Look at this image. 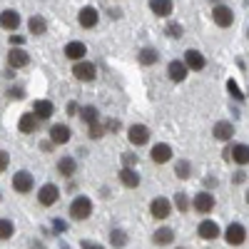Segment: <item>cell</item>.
I'll return each mask as SVG.
<instances>
[{
    "instance_id": "1",
    "label": "cell",
    "mask_w": 249,
    "mask_h": 249,
    "mask_svg": "<svg viewBox=\"0 0 249 249\" xmlns=\"http://www.w3.org/2000/svg\"><path fill=\"white\" fill-rule=\"evenodd\" d=\"M92 214V199L90 197H75L70 202V217L82 222V219H88Z\"/></svg>"
},
{
    "instance_id": "2",
    "label": "cell",
    "mask_w": 249,
    "mask_h": 249,
    "mask_svg": "<svg viewBox=\"0 0 249 249\" xmlns=\"http://www.w3.org/2000/svg\"><path fill=\"white\" fill-rule=\"evenodd\" d=\"M72 75H75L80 82H90V80L97 77V68L92 65V62H88V60H80V62H75Z\"/></svg>"
},
{
    "instance_id": "3",
    "label": "cell",
    "mask_w": 249,
    "mask_h": 249,
    "mask_svg": "<svg viewBox=\"0 0 249 249\" xmlns=\"http://www.w3.org/2000/svg\"><path fill=\"white\" fill-rule=\"evenodd\" d=\"M150 212L155 219H167L172 214V202L170 199H164V197H155L150 202Z\"/></svg>"
},
{
    "instance_id": "4",
    "label": "cell",
    "mask_w": 249,
    "mask_h": 249,
    "mask_svg": "<svg viewBox=\"0 0 249 249\" xmlns=\"http://www.w3.org/2000/svg\"><path fill=\"white\" fill-rule=\"evenodd\" d=\"M33 175L30 172H25V170H20V172H15V177H13V190L15 192H20V195H28L30 190H33Z\"/></svg>"
},
{
    "instance_id": "5",
    "label": "cell",
    "mask_w": 249,
    "mask_h": 249,
    "mask_svg": "<svg viewBox=\"0 0 249 249\" xmlns=\"http://www.w3.org/2000/svg\"><path fill=\"white\" fill-rule=\"evenodd\" d=\"M192 207H195L199 214H210V212L214 210V195H210V192H199V195H195Z\"/></svg>"
},
{
    "instance_id": "6",
    "label": "cell",
    "mask_w": 249,
    "mask_h": 249,
    "mask_svg": "<svg viewBox=\"0 0 249 249\" xmlns=\"http://www.w3.org/2000/svg\"><path fill=\"white\" fill-rule=\"evenodd\" d=\"M212 20H214L219 28H230L234 23V13H232V8H227V5H214Z\"/></svg>"
},
{
    "instance_id": "7",
    "label": "cell",
    "mask_w": 249,
    "mask_h": 249,
    "mask_svg": "<svg viewBox=\"0 0 249 249\" xmlns=\"http://www.w3.org/2000/svg\"><path fill=\"white\" fill-rule=\"evenodd\" d=\"M57 199H60V190H57L55 184H43V187H40V192H37V202L43 204V207H53Z\"/></svg>"
},
{
    "instance_id": "8",
    "label": "cell",
    "mask_w": 249,
    "mask_h": 249,
    "mask_svg": "<svg viewBox=\"0 0 249 249\" xmlns=\"http://www.w3.org/2000/svg\"><path fill=\"white\" fill-rule=\"evenodd\" d=\"M224 157L234 160L237 164H249V144H234V147H227Z\"/></svg>"
},
{
    "instance_id": "9",
    "label": "cell",
    "mask_w": 249,
    "mask_h": 249,
    "mask_svg": "<svg viewBox=\"0 0 249 249\" xmlns=\"http://www.w3.org/2000/svg\"><path fill=\"white\" fill-rule=\"evenodd\" d=\"M224 239H227V244L239 247V244L247 239V230H244V227H242L239 222H234V224L227 227V234H224Z\"/></svg>"
},
{
    "instance_id": "10",
    "label": "cell",
    "mask_w": 249,
    "mask_h": 249,
    "mask_svg": "<svg viewBox=\"0 0 249 249\" xmlns=\"http://www.w3.org/2000/svg\"><path fill=\"white\" fill-rule=\"evenodd\" d=\"M127 140L135 144V147H140V144H144L150 140V130L144 127V124H132V127L127 130Z\"/></svg>"
},
{
    "instance_id": "11",
    "label": "cell",
    "mask_w": 249,
    "mask_h": 249,
    "mask_svg": "<svg viewBox=\"0 0 249 249\" xmlns=\"http://www.w3.org/2000/svg\"><path fill=\"white\" fill-rule=\"evenodd\" d=\"M212 135H214V140H219V142H227V140H232V135H234V124L232 122H214V127H212Z\"/></svg>"
},
{
    "instance_id": "12",
    "label": "cell",
    "mask_w": 249,
    "mask_h": 249,
    "mask_svg": "<svg viewBox=\"0 0 249 249\" xmlns=\"http://www.w3.org/2000/svg\"><path fill=\"white\" fill-rule=\"evenodd\" d=\"M70 127L68 124H53L50 127V142L53 144H65V142H70Z\"/></svg>"
},
{
    "instance_id": "13",
    "label": "cell",
    "mask_w": 249,
    "mask_h": 249,
    "mask_svg": "<svg viewBox=\"0 0 249 249\" xmlns=\"http://www.w3.org/2000/svg\"><path fill=\"white\" fill-rule=\"evenodd\" d=\"M30 62V55L23 50V48H13L10 53H8V65L10 68H25Z\"/></svg>"
},
{
    "instance_id": "14",
    "label": "cell",
    "mask_w": 249,
    "mask_h": 249,
    "mask_svg": "<svg viewBox=\"0 0 249 249\" xmlns=\"http://www.w3.org/2000/svg\"><path fill=\"white\" fill-rule=\"evenodd\" d=\"M184 65L190 68V70H202L204 65H207V60H204V55L199 53V50H187L184 53Z\"/></svg>"
},
{
    "instance_id": "15",
    "label": "cell",
    "mask_w": 249,
    "mask_h": 249,
    "mask_svg": "<svg viewBox=\"0 0 249 249\" xmlns=\"http://www.w3.org/2000/svg\"><path fill=\"white\" fill-rule=\"evenodd\" d=\"M77 20H80V25H82V28H95V25H97V20H100V13H97L92 5H88V8H82V10H80Z\"/></svg>"
},
{
    "instance_id": "16",
    "label": "cell",
    "mask_w": 249,
    "mask_h": 249,
    "mask_svg": "<svg viewBox=\"0 0 249 249\" xmlns=\"http://www.w3.org/2000/svg\"><path fill=\"white\" fill-rule=\"evenodd\" d=\"M150 157H152V162H157V164H164V162H170L172 160V147L170 144H155L152 147V152H150Z\"/></svg>"
},
{
    "instance_id": "17",
    "label": "cell",
    "mask_w": 249,
    "mask_h": 249,
    "mask_svg": "<svg viewBox=\"0 0 249 249\" xmlns=\"http://www.w3.org/2000/svg\"><path fill=\"white\" fill-rule=\"evenodd\" d=\"M187 70H190V68H187L182 60H172L170 65H167V75H170L172 82H182L187 77Z\"/></svg>"
},
{
    "instance_id": "18",
    "label": "cell",
    "mask_w": 249,
    "mask_h": 249,
    "mask_svg": "<svg viewBox=\"0 0 249 249\" xmlns=\"http://www.w3.org/2000/svg\"><path fill=\"white\" fill-rule=\"evenodd\" d=\"M18 25H20V15H18V10H3L0 13V28H5V30H18Z\"/></svg>"
},
{
    "instance_id": "19",
    "label": "cell",
    "mask_w": 249,
    "mask_h": 249,
    "mask_svg": "<svg viewBox=\"0 0 249 249\" xmlns=\"http://www.w3.org/2000/svg\"><path fill=\"white\" fill-rule=\"evenodd\" d=\"M197 232H199L202 239H217V237H219V224L212 222V219H204V222L199 224Z\"/></svg>"
},
{
    "instance_id": "20",
    "label": "cell",
    "mask_w": 249,
    "mask_h": 249,
    "mask_svg": "<svg viewBox=\"0 0 249 249\" xmlns=\"http://www.w3.org/2000/svg\"><path fill=\"white\" fill-rule=\"evenodd\" d=\"M33 112H35L37 120H48V117L55 112V107H53V102H50V100H35Z\"/></svg>"
},
{
    "instance_id": "21",
    "label": "cell",
    "mask_w": 249,
    "mask_h": 249,
    "mask_svg": "<svg viewBox=\"0 0 249 249\" xmlns=\"http://www.w3.org/2000/svg\"><path fill=\"white\" fill-rule=\"evenodd\" d=\"M120 182L124 187H130V190H135V187H140V175L132 167H122L120 170Z\"/></svg>"
},
{
    "instance_id": "22",
    "label": "cell",
    "mask_w": 249,
    "mask_h": 249,
    "mask_svg": "<svg viewBox=\"0 0 249 249\" xmlns=\"http://www.w3.org/2000/svg\"><path fill=\"white\" fill-rule=\"evenodd\" d=\"M172 239H175V230H170V227H160V230L152 234V242L160 244V247L172 244Z\"/></svg>"
},
{
    "instance_id": "23",
    "label": "cell",
    "mask_w": 249,
    "mask_h": 249,
    "mask_svg": "<svg viewBox=\"0 0 249 249\" xmlns=\"http://www.w3.org/2000/svg\"><path fill=\"white\" fill-rule=\"evenodd\" d=\"M85 53H88V48L82 45V43H77V40H72V43H68V45H65V55H68L72 62H75V60L80 62L82 57H85Z\"/></svg>"
},
{
    "instance_id": "24",
    "label": "cell",
    "mask_w": 249,
    "mask_h": 249,
    "mask_svg": "<svg viewBox=\"0 0 249 249\" xmlns=\"http://www.w3.org/2000/svg\"><path fill=\"white\" fill-rule=\"evenodd\" d=\"M150 10L160 18H167L172 13V0H150Z\"/></svg>"
},
{
    "instance_id": "25",
    "label": "cell",
    "mask_w": 249,
    "mask_h": 249,
    "mask_svg": "<svg viewBox=\"0 0 249 249\" xmlns=\"http://www.w3.org/2000/svg\"><path fill=\"white\" fill-rule=\"evenodd\" d=\"M28 28H30L33 35H45L48 23H45V18H43V15H33V18L28 20Z\"/></svg>"
},
{
    "instance_id": "26",
    "label": "cell",
    "mask_w": 249,
    "mask_h": 249,
    "mask_svg": "<svg viewBox=\"0 0 249 249\" xmlns=\"http://www.w3.org/2000/svg\"><path fill=\"white\" fill-rule=\"evenodd\" d=\"M18 127H20V132H35V127H37V117H35V112H25L23 117H20Z\"/></svg>"
},
{
    "instance_id": "27",
    "label": "cell",
    "mask_w": 249,
    "mask_h": 249,
    "mask_svg": "<svg viewBox=\"0 0 249 249\" xmlns=\"http://www.w3.org/2000/svg\"><path fill=\"white\" fill-rule=\"evenodd\" d=\"M57 172H60L62 177H72V175H75V160H72V157H60Z\"/></svg>"
},
{
    "instance_id": "28",
    "label": "cell",
    "mask_w": 249,
    "mask_h": 249,
    "mask_svg": "<svg viewBox=\"0 0 249 249\" xmlns=\"http://www.w3.org/2000/svg\"><path fill=\"white\" fill-rule=\"evenodd\" d=\"M157 60H160V53L155 48H142L140 50V62L142 65H152V62H157Z\"/></svg>"
},
{
    "instance_id": "29",
    "label": "cell",
    "mask_w": 249,
    "mask_h": 249,
    "mask_svg": "<svg viewBox=\"0 0 249 249\" xmlns=\"http://www.w3.org/2000/svg\"><path fill=\"white\" fill-rule=\"evenodd\" d=\"M80 117L85 120L88 124H95V122H97V117H100V112H97V107H95V105H88V107H82V110H80Z\"/></svg>"
},
{
    "instance_id": "30",
    "label": "cell",
    "mask_w": 249,
    "mask_h": 249,
    "mask_svg": "<svg viewBox=\"0 0 249 249\" xmlns=\"http://www.w3.org/2000/svg\"><path fill=\"white\" fill-rule=\"evenodd\" d=\"M190 172H192V167H190V162H187V160H179V162L175 164V175H177L179 179H187V177H190Z\"/></svg>"
},
{
    "instance_id": "31",
    "label": "cell",
    "mask_w": 249,
    "mask_h": 249,
    "mask_svg": "<svg viewBox=\"0 0 249 249\" xmlns=\"http://www.w3.org/2000/svg\"><path fill=\"white\" fill-rule=\"evenodd\" d=\"M110 244L112 247H124L127 244V234H124L122 230H112L110 232Z\"/></svg>"
},
{
    "instance_id": "32",
    "label": "cell",
    "mask_w": 249,
    "mask_h": 249,
    "mask_svg": "<svg viewBox=\"0 0 249 249\" xmlns=\"http://www.w3.org/2000/svg\"><path fill=\"white\" fill-rule=\"evenodd\" d=\"M13 232H15L13 222H10V219H0V239H10Z\"/></svg>"
},
{
    "instance_id": "33",
    "label": "cell",
    "mask_w": 249,
    "mask_h": 249,
    "mask_svg": "<svg viewBox=\"0 0 249 249\" xmlns=\"http://www.w3.org/2000/svg\"><path fill=\"white\" fill-rule=\"evenodd\" d=\"M164 33H167L170 37H175V40H177V37H182V33H184V30H182V25H179V23H167Z\"/></svg>"
},
{
    "instance_id": "34",
    "label": "cell",
    "mask_w": 249,
    "mask_h": 249,
    "mask_svg": "<svg viewBox=\"0 0 249 249\" xmlns=\"http://www.w3.org/2000/svg\"><path fill=\"white\" fill-rule=\"evenodd\" d=\"M175 204H177V210H179V212H187V210H190L187 195H182V192H177V195H175Z\"/></svg>"
},
{
    "instance_id": "35",
    "label": "cell",
    "mask_w": 249,
    "mask_h": 249,
    "mask_svg": "<svg viewBox=\"0 0 249 249\" xmlns=\"http://www.w3.org/2000/svg\"><path fill=\"white\" fill-rule=\"evenodd\" d=\"M227 90H230V95H232L234 100H242V97H244L242 90H239V85H237L234 80H227Z\"/></svg>"
},
{
    "instance_id": "36",
    "label": "cell",
    "mask_w": 249,
    "mask_h": 249,
    "mask_svg": "<svg viewBox=\"0 0 249 249\" xmlns=\"http://www.w3.org/2000/svg\"><path fill=\"white\" fill-rule=\"evenodd\" d=\"M102 135H105V127H102L100 122H95V124H90V137L92 140H100Z\"/></svg>"
},
{
    "instance_id": "37",
    "label": "cell",
    "mask_w": 249,
    "mask_h": 249,
    "mask_svg": "<svg viewBox=\"0 0 249 249\" xmlns=\"http://www.w3.org/2000/svg\"><path fill=\"white\" fill-rule=\"evenodd\" d=\"M122 162H124V167H132V170H135V164H137V155L124 152V155H122Z\"/></svg>"
},
{
    "instance_id": "38",
    "label": "cell",
    "mask_w": 249,
    "mask_h": 249,
    "mask_svg": "<svg viewBox=\"0 0 249 249\" xmlns=\"http://www.w3.org/2000/svg\"><path fill=\"white\" fill-rule=\"evenodd\" d=\"M8 162H10V155H8L5 150H0V172L8 170Z\"/></svg>"
},
{
    "instance_id": "39",
    "label": "cell",
    "mask_w": 249,
    "mask_h": 249,
    "mask_svg": "<svg viewBox=\"0 0 249 249\" xmlns=\"http://www.w3.org/2000/svg\"><path fill=\"white\" fill-rule=\"evenodd\" d=\"M8 97H13V100H23L25 92H23V88H10V90H8Z\"/></svg>"
},
{
    "instance_id": "40",
    "label": "cell",
    "mask_w": 249,
    "mask_h": 249,
    "mask_svg": "<svg viewBox=\"0 0 249 249\" xmlns=\"http://www.w3.org/2000/svg\"><path fill=\"white\" fill-rule=\"evenodd\" d=\"M244 179H247V172H234V175H232V182H234V184H242Z\"/></svg>"
},
{
    "instance_id": "41",
    "label": "cell",
    "mask_w": 249,
    "mask_h": 249,
    "mask_svg": "<svg viewBox=\"0 0 249 249\" xmlns=\"http://www.w3.org/2000/svg\"><path fill=\"white\" fill-rule=\"evenodd\" d=\"M80 247H82V249H105V247H102V244H95V242H88V239L82 242Z\"/></svg>"
},
{
    "instance_id": "42",
    "label": "cell",
    "mask_w": 249,
    "mask_h": 249,
    "mask_svg": "<svg viewBox=\"0 0 249 249\" xmlns=\"http://www.w3.org/2000/svg\"><path fill=\"white\" fill-rule=\"evenodd\" d=\"M68 115H72V117H75V115H80V107L75 105V102H68Z\"/></svg>"
},
{
    "instance_id": "43",
    "label": "cell",
    "mask_w": 249,
    "mask_h": 249,
    "mask_svg": "<svg viewBox=\"0 0 249 249\" xmlns=\"http://www.w3.org/2000/svg\"><path fill=\"white\" fill-rule=\"evenodd\" d=\"M107 130H110V132H117V130H120V122H117V120H107Z\"/></svg>"
},
{
    "instance_id": "44",
    "label": "cell",
    "mask_w": 249,
    "mask_h": 249,
    "mask_svg": "<svg viewBox=\"0 0 249 249\" xmlns=\"http://www.w3.org/2000/svg\"><path fill=\"white\" fill-rule=\"evenodd\" d=\"M23 43H25V40L20 37V35H10V45H13V48H15V45H23Z\"/></svg>"
},
{
    "instance_id": "45",
    "label": "cell",
    "mask_w": 249,
    "mask_h": 249,
    "mask_svg": "<svg viewBox=\"0 0 249 249\" xmlns=\"http://www.w3.org/2000/svg\"><path fill=\"white\" fill-rule=\"evenodd\" d=\"M53 227H55L57 232H62V230H65V222H60V219H55V222H53Z\"/></svg>"
},
{
    "instance_id": "46",
    "label": "cell",
    "mask_w": 249,
    "mask_h": 249,
    "mask_svg": "<svg viewBox=\"0 0 249 249\" xmlns=\"http://www.w3.org/2000/svg\"><path fill=\"white\" fill-rule=\"evenodd\" d=\"M247 204H249V190H247Z\"/></svg>"
},
{
    "instance_id": "47",
    "label": "cell",
    "mask_w": 249,
    "mask_h": 249,
    "mask_svg": "<svg viewBox=\"0 0 249 249\" xmlns=\"http://www.w3.org/2000/svg\"><path fill=\"white\" fill-rule=\"evenodd\" d=\"M212 3H214V0H212ZM217 3H219V0H217Z\"/></svg>"
},
{
    "instance_id": "48",
    "label": "cell",
    "mask_w": 249,
    "mask_h": 249,
    "mask_svg": "<svg viewBox=\"0 0 249 249\" xmlns=\"http://www.w3.org/2000/svg\"><path fill=\"white\" fill-rule=\"evenodd\" d=\"M0 199H3V195H0Z\"/></svg>"
},
{
    "instance_id": "49",
    "label": "cell",
    "mask_w": 249,
    "mask_h": 249,
    "mask_svg": "<svg viewBox=\"0 0 249 249\" xmlns=\"http://www.w3.org/2000/svg\"><path fill=\"white\" fill-rule=\"evenodd\" d=\"M179 249H182V247H179Z\"/></svg>"
}]
</instances>
